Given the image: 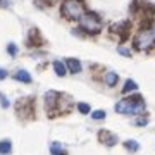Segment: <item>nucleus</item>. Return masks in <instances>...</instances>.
<instances>
[{"label":"nucleus","instance_id":"nucleus-20","mask_svg":"<svg viewBox=\"0 0 155 155\" xmlns=\"http://www.w3.org/2000/svg\"><path fill=\"white\" fill-rule=\"evenodd\" d=\"M7 78V71L5 69H0V79H5Z\"/></svg>","mask_w":155,"mask_h":155},{"label":"nucleus","instance_id":"nucleus-17","mask_svg":"<svg viewBox=\"0 0 155 155\" xmlns=\"http://www.w3.org/2000/svg\"><path fill=\"white\" fill-rule=\"evenodd\" d=\"M117 52H119V54H122V55H126V57L131 55V52H129L127 48H124V47H119V48H117Z\"/></svg>","mask_w":155,"mask_h":155},{"label":"nucleus","instance_id":"nucleus-5","mask_svg":"<svg viewBox=\"0 0 155 155\" xmlns=\"http://www.w3.org/2000/svg\"><path fill=\"white\" fill-rule=\"evenodd\" d=\"M66 67L69 69V72H72V74L81 72V62L78 61V59H67V61H66Z\"/></svg>","mask_w":155,"mask_h":155},{"label":"nucleus","instance_id":"nucleus-4","mask_svg":"<svg viewBox=\"0 0 155 155\" xmlns=\"http://www.w3.org/2000/svg\"><path fill=\"white\" fill-rule=\"evenodd\" d=\"M153 43H155V29H141L134 38V47L138 50H148Z\"/></svg>","mask_w":155,"mask_h":155},{"label":"nucleus","instance_id":"nucleus-8","mask_svg":"<svg viewBox=\"0 0 155 155\" xmlns=\"http://www.w3.org/2000/svg\"><path fill=\"white\" fill-rule=\"evenodd\" d=\"M104 81H105L107 86H116L117 81H119V76H117L116 72H112V71H110V72H107V74H105Z\"/></svg>","mask_w":155,"mask_h":155},{"label":"nucleus","instance_id":"nucleus-3","mask_svg":"<svg viewBox=\"0 0 155 155\" xmlns=\"http://www.w3.org/2000/svg\"><path fill=\"white\" fill-rule=\"evenodd\" d=\"M62 16L67 19H81L83 17V4L79 0H66L62 4Z\"/></svg>","mask_w":155,"mask_h":155},{"label":"nucleus","instance_id":"nucleus-6","mask_svg":"<svg viewBox=\"0 0 155 155\" xmlns=\"http://www.w3.org/2000/svg\"><path fill=\"white\" fill-rule=\"evenodd\" d=\"M14 79L21 81V83H31V76H29V72L24 71V69H19V71L14 74Z\"/></svg>","mask_w":155,"mask_h":155},{"label":"nucleus","instance_id":"nucleus-12","mask_svg":"<svg viewBox=\"0 0 155 155\" xmlns=\"http://www.w3.org/2000/svg\"><path fill=\"white\" fill-rule=\"evenodd\" d=\"M12 150V143L11 141H7V140H4V141H0V153H9Z\"/></svg>","mask_w":155,"mask_h":155},{"label":"nucleus","instance_id":"nucleus-1","mask_svg":"<svg viewBox=\"0 0 155 155\" xmlns=\"http://www.w3.org/2000/svg\"><path fill=\"white\" fill-rule=\"evenodd\" d=\"M145 110V102L140 95L124 98L116 104V112L117 114H124V116H138Z\"/></svg>","mask_w":155,"mask_h":155},{"label":"nucleus","instance_id":"nucleus-15","mask_svg":"<svg viewBox=\"0 0 155 155\" xmlns=\"http://www.w3.org/2000/svg\"><path fill=\"white\" fill-rule=\"evenodd\" d=\"M91 117H93V119H105V112L104 110H95L93 114H91Z\"/></svg>","mask_w":155,"mask_h":155},{"label":"nucleus","instance_id":"nucleus-11","mask_svg":"<svg viewBox=\"0 0 155 155\" xmlns=\"http://www.w3.org/2000/svg\"><path fill=\"white\" fill-rule=\"evenodd\" d=\"M136 90H138V84L134 83L133 79H127L122 86V93H129V91H136Z\"/></svg>","mask_w":155,"mask_h":155},{"label":"nucleus","instance_id":"nucleus-16","mask_svg":"<svg viewBox=\"0 0 155 155\" xmlns=\"http://www.w3.org/2000/svg\"><path fill=\"white\" fill-rule=\"evenodd\" d=\"M7 52L11 54V55H16L17 54V47L14 43H9V47H7Z\"/></svg>","mask_w":155,"mask_h":155},{"label":"nucleus","instance_id":"nucleus-2","mask_svg":"<svg viewBox=\"0 0 155 155\" xmlns=\"http://www.w3.org/2000/svg\"><path fill=\"white\" fill-rule=\"evenodd\" d=\"M79 26L83 31H86L88 35H97L100 33V29H102V21H100V17L95 14V12H86L83 14V17L79 19Z\"/></svg>","mask_w":155,"mask_h":155},{"label":"nucleus","instance_id":"nucleus-10","mask_svg":"<svg viewBox=\"0 0 155 155\" xmlns=\"http://www.w3.org/2000/svg\"><path fill=\"white\" fill-rule=\"evenodd\" d=\"M50 152H52V155H67V152L62 148V147L57 143V141L50 143Z\"/></svg>","mask_w":155,"mask_h":155},{"label":"nucleus","instance_id":"nucleus-19","mask_svg":"<svg viewBox=\"0 0 155 155\" xmlns=\"http://www.w3.org/2000/svg\"><path fill=\"white\" fill-rule=\"evenodd\" d=\"M0 100H2V105H4V107H9V102H7V98L2 93H0Z\"/></svg>","mask_w":155,"mask_h":155},{"label":"nucleus","instance_id":"nucleus-13","mask_svg":"<svg viewBox=\"0 0 155 155\" xmlns=\"http://www.w3.org/2000/svg\"><path fill=\"white\" fill-rule=\"evenodd\" d=\"M124 147H126L127 150H131V152H136V150L140 148V145L136 143L134 140H129V141H126V143H124Z\"/></svg>","mask_w":155,"mask_h":155},{"label":"nucleus","instance_id":"nucleus-7","mask_svg":"<svg viewBox=\"0 0 155 155\" xmlns=\"http://www.w3.org/2000/svg\"><path fill=\"white\" fill-rule=\"evenodd\" d=\"M100 140H102L105 145H110V147L116 145V141H117L116 136H114L112 133H107V131H102V133H100Z\"/></svg>","mask_w":155,"mask_h":155},{"label":"nucleus","instance_id":"nucleus-9","mask_svg":"<svg viewBox=\"0 0 155 155\" xmlns=\"http://www.w3.org/2000/svg\"><path fill=\"white\" fill-rule=\"evenodd\" d=\"M52 67H54V71H55L57 76H64V74H66V71H67L66 64H62L61 61H55L54 64H52Z\"/></svg>","mask_w":155,"mask_h":155},{"label":"nucleus","instance_id":"nucleus-14","mask_svg":"<svg viewBox=\"0 0 155 155\" xmlns=\"http://www.w3.org/2000/svg\"><path fill=\"white\" fill-rule=\"evenodd\" d=\"M78 110L81 114H90V105L88 104H78Z\"/></svg>","mask_w":155,"mask_h":155},{"label":"nucleus","instance_id":"nucleus-18","mask_svg":"<svg viewBox=\"0 0 155 155\" xmlns=\"http://www.w3.org/2000/svg\"><path fill=\"white\" fill-rule=\"evenodd\" d=\"M147 122H148V119H147V117H140V119H136V124H138V126H145Z\"/></svg>","mask_w":155,"mask_h":155}]
</instances>
